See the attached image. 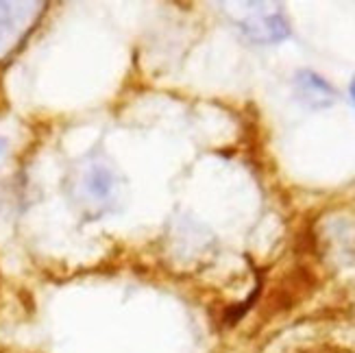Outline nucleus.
<instances>
[{"label": "nucleus", "mask_w": 355, "mask_h": 353, "mask_svg": "<svg viewBox=\"0 0 355 353\" xmlns=\"http://www.w3.org/2000/svg\"><path fill=\"white\" fill-rule=\"evenodd\" d=\"M42 7L40 3H0V59H5L28 35Z\"/></svg>", "instance_id": "nucleus-2"}, {"label": "nucleus", "mask_w": 355, "mask_h": 353, "mask_svg": "<svg viewBox=\"0 0 355 353\" xmlns=\"http://www.w3.org/2000/svg\"><path fill=\"white\" fill-rule=\"evenodd\" d=\"M3 153H5V142L0 140V157H3Z\"/></svg>", "instance_id": "nucleus-4"}, {"label": "nucleus", "mask_w": 355, "mask_h": 353, "mask_svg": "<svg viewBox=\"0 0 355 353\" xmlns=\"http://www.w3.org/2000/svg\"><path fill=\"white\" fill-rule=\"evenodd\" d=\"M292 353H355V351L349 349V347H343V345H334V343H318V345L297 349Z\"/></svg>", "instance_id": "nucleus-3"}, {"label": "nucleus", "mask_w": 355, "mask_h": 353, "mask_svg": "<svg viewBox=\"0 0 355 353\" xmlns=\"http://www.w3.org/2000/svg\"><path fill=\"white\" fill-rule=\"evenodd\" d=\"M351 94H353V101H355V79H353V83H351Z\"/></svg>", "instance_id": "nucleus-5"}, {"label": "nucleus", "mask_w": 355, "mask_h": 353, "mask_svg": "<svg viewBox=\"0 0 355 353\" xmlns=\"http://www.w3.org/2000/svg\"><path fill=\"white\" fill-rule=\"evenodd\" d=\"M120 186L116 168L103 162L87 164L79 175V198L85 207L94 212L110 209L116 205Z\"/></svg>", "instance_id": "nucleus-1"}]
</instances>
